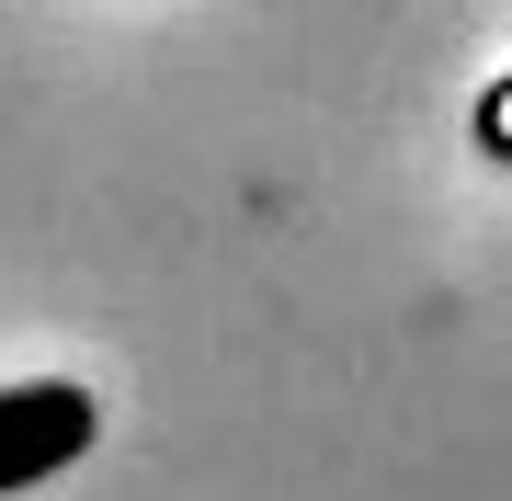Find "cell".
<instances>
[{
	"mask_svg": "<svg viewBox=\"0 0 512 501\" xmlns=\"http://www.w3.org/2000/svg\"><path fill=\"white\" fill-rule=\"evenodd\" d=\"M92 433H103V410L80 399V388H0V490H35L57 479L69 456H92Z\"/></svg>",
	"mask_w": 512,
	"mask_h": 501,
	"instance_id": "cell-1",
	"label": "cell"
}]
</instances>
